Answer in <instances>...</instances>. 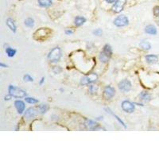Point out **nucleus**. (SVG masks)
I'll list each match as a JSON object with an SVG mask.
<instances>
[{
    "label": "nucleus",
    "instance_id": "12",
    "mask_svg": "<svg viewBox=\"0 0 159 159\" xmlns=\"http://www.w3.org/2000/svg\"><path fill=\"white\" fill-rule=\"evenodd\" d=\"M145 32L150 35H156L157 34V29L156 27L153 25H149L145 28Z\"/></svg>",
    "mask_w": 159,
    "mask_h": 159
},
{
    "label": "nucleus",
    "instance_id": "32",
    "mask_svg": "<svg viewBox=\"0 0 159 159\" xmlns=\"http://www.w3.org/2000/svg\"><path fill=\"white\" fill-rule=\"evenodd\" d=\"M11 96H11V95H7V96H5V100H11Z\"/></svg>",
    "mask_w": 159,
    "mask_h": 159
},
{
    "label": "nucleus",
    "instance_id": "35",
    "mask_svg": "<svg viewBox=\"0 0 159 159\" xmlns=\"http://www.w3.org/2000/svg\"><path fill=\"white\" fill-rule=\"evenodd\" d=\"M44 81H45V77H42V78H41V81H40V84H41H41H43Z\"/></svg>",
    "mask_w": 159,
    "mask_h": 159
},
{
    "label": "nucleus",
    "instance_id": "2",
    "mask_svg": "<svg viewBox=\"0 0 159 159\" xmlns=\"http://www.w3.org/2000/svg\"><path fill=\"white\" fill-rule=\"evenodd\" d=\"M61 55V49L59 47H55L48 54V60L51 62L59 61Z\"/></svg>",
    "mask_w": 159,
    "mask_h": 159
},
{
    "label": "nucleus",
    "instance_id": "1",
    "mask_svg": "<svg viewBox=\"0 0 159 159\" xmlns=\"http://www.w3.org/2000/svg\"><path fill=\"white\" fill-rule=\"evenodd\" d=\"M9 94L11 95L13 97L15 98H22L26 96V92L24 90L19 88L14 85H9L8 87Z\"/></svg>",
    "mask_w": 159,
    "mask_h": 159
},
{
    "label": "nucleus",
    "instance_id": "27",
    "mask_svg": "<svg viewBox=\"0 0 159 159\" xmlns=\"http://www.w3.org/2000/svg\"><path fill=\"white\" fill-rule=\"evenodd\" d=\"M23 79H24L25 81H28V82H32L34 81V78H33L32 76L29 74H26V75H25L23 76Z\"/></svg>",
    "mask_w": 159,
    "mask_h": 159
},
{
    "label": "nucleus",
    "instance_id": "34",
    "mask_svg": "<svg viewBox=\"0 0 159 159\" xmlns=\"http://www.w3.org/2000/svg\"><path fill=\"white\" fill-rule=\"evenodd\" d=\"M0 66H1V67H3V68H6V67H7V65H5V64H3V63H2V62L0 63Z\"/></svg>",
    "mask_w": 159,
    "mask_h": 159
},
{
    "label": "nucleus",
    "instance_id": "24",
    "mask_svg": "<svg viewBox=\"0 0 159 159\" xmlns=\"http://www.w3.org/2000/svg\"><path fill=\"white\" fill-rule=\"evenodd\" d=\"M97 90L98 87L96 85H90V87H89V92L92 94H96L97 92Z\"/></svg>",
    "mask_w": 159,
    "mask_h": 159
},
{
    "label": "nucleus",
    "instance_id": "3",
    "mask_svg": "<svg viewBox=\"0 0 159 159\" xmlns=\"http://www.w3.org/2000/svg\"><path fill=\"white\" fill-rule=\"evenodd\" d=\"M98 78V76L96 73H91L89 75L86 76H84L81 78V84H83V85H87V84H92L95 81H96Z\"/></svg>",
    "mask_w": 159,
    "mask_h": 159
},
{
    "label": "nucleus",
    "instance_id": "19",
    "mask_svg": "<svg viewBox=\"0 0 159 159\" xmlns=\"http://www.w3.org/2000/svg\"><path fill=\"white\" fill-rule=\"evenodd\" d=\"M140 46L144 50H150L151 49L150 43L147 41H142L140 42Z\"/></svg>",
    "mask_w": 159,
    "mask_h": 159
},
{
    "label": "nucleus",
    "instance_id": "15",
    "mask_svg": "<svg viewBox=\"0 0 159 159\" xmlns=\"http://www.w3.org/2000/svg\"><path fill=\"white\" fill-rule=\"evenodd\" d=\"M139 97L144 102H149L151 100V96L148 92H142L139 95Z\"/></svg>",
    "mask_w": 159,
    "mask_h": 159
},
{
    "label": "nucleus",
    "instance_id": "7",
    "mask_svg": "<svg viewBox=\"0 0 159 159\" xmlns=\"http://www.w3.org/2000/svg\"><path fill=\"white\" fill-rule=\"evenodd\" d=\"M118 86H119V88L121 90L122 92H129L130 90L131 89V83L128 80H123L121 82H119Z\"/></svg>",
    "mask_w": 159,
    "mask_h": 159
},
{
    "label": "nucleus",
    "instance_id": "9",
    "mask_svg": "<svg viewBox=\"0 0 159 159\" xmlns=\"http://www.w3.org/2000/svg\"><path fill=\"white\" fill-rule=\"evenodd\" d=\"M85 126H86L87 128H88L90 130H98L100 129V126L98 125L96 122H94L93 120H91V119H88L85 122Z\"/></svg>",
    "mask_w": 159,
    "mask_h": 159
},
{
    "label": "nucleus",
    "instance_id": "31",
    "mask_svg": "<svg viewBox=\"0 0 159 159\" xmlns=\"http://www.w3.org/2000/svg\"><path fill=\"white\" fill-rule=\"evenodd\" d=\"M65 34H66L67 35H71L72 34H73V30H70V29H68V30H65Z\"/></svg>",
    "mask_w": 159,
    "mask_h": 159
},
{
    "label": "nucleus",
    "instance_id": "6",
    "mask_svg": "<svg viewBox=\"0 0 159 159\" xmlns=\"http://www.w3.org/2000/svg\"><path fill=\"white\" fill-rule=\"evenodd\" d=\"M122 108L124 111L128 112V113H132L135 111V105L134 103L130 102L128 100H124L122 103Z\"/></svg>",
    "mask_w": 159,
    "mask_h": 159
},
{
    "label": "nucleus",
    "instance_id": "22",
    "mask_svg": "<svg viewBox=\"0 0 159 159\" xmlns=\"http://www.w3.org/2000/svg\"><path fill=\"white\" fill-rule=\"evenodd\" d=\"M49 105L46 104V103H42V104L38 106V110L40 111V112L41 114L46 113V112L48 111V110H49Z\"/></svg>",
    "mask_w": 159,
    "mask_h": 159
},
{
    "label": "nucleus",
    "instance_id": "14",
    "mask_svg": "<svg viewBox=\"0 0 159 159\" xmlns=\"http://www.w3.org/2000/svg\"><path fill=\"white\" fill-rule=\"evenodd\" d=\"M74 22L76 26H81L86 22V19L83 16H77L75 18Z\"/></svg>",
    "mask_w": 159,
    "mask_h": 159
},
{
    "label": "nucleus",
    "instance_id": "13",
    "mask_svg": "<svg viewBox=\"0 0 159 159\" xmlns=\"http://www.w3.org/2000/svg\"><path fill=\"white\" fill-rule=\"evenodd\" d=\"M146 62L149 63V64H155V63L158 61V57L156 55L150 54V55H146Z\"/></svg>",
    "mask_w": 159,
    "mask_h": 159
},
{
    "label": "nucleus",
    "instance_id": "21",
    "mask_svg": "<svg viewBox=\"0 0 159 159\" xmlns=\"http://www.w3.org/2000/svg\"><path fill=\"white\" fill-rule=\"evenodd\" d=\"M104 53L108 55L109 57H111V55H112V49H111V47L109 45H105V46H103V51Z\"/></svg>",
    "mask_w": 159,
    "mask_h": 159
},
{
    "label": "nucleus",
    "instance_id": "33",
    "mask_svg": "<svg viewBox=\"0 0 159 159\" xmlns=\"http://www.w3.org/2000/svg\"><path fill=\"white\" fill-rule=\"evenodd\" d=\"M108 3H114L116 2V0H105Z\"/></svg>",
    "mask_w": 159,
    "mask_h": 159
},
{
    "label": "nucleus",
    "instance_id": "28",
    "mask_svg": "<svg viewBox=\"0 0 159 159\" xmlns=\"http://www.w3.org/2000/svg\"><path fill=\"white\" fill-rule=\"evenodd\" d=\"M61 71H62V68L60 67V66H54V67L53 68V72L54 73H56V74L60 73Z\"/></svg>",
    "mask_w": 159,
    "mask_h": 159
},
{
    "label": "nucleus",
    "instance_id": "29",
    "mask_svg": "<svg viewBox=\"0 0 159 159\" xmlns=\"http://www.w3.org/2000/svg\"><path fill=\"white\" fill-rule=\"evenodd\" d=\"M93 34H94L95 35H96V36H102L103 31L101 29H97V30H96L93 31Z\"/></svg>",
    "mask_w": 159,
    "mask_h": 159
},
{
    "label": "nucleus",
    "instance_id": "10",
    "mask_svg": "<svg viewBox=\"0 0 159 159\" xmlns=\"http://www.w3.org/2000/svg\"><path fill=\"white\" fill-rule=\"evenodd\" d=\"M14 105L16 108L17 111H18V113L19 114H22L23 111H25V103L24 102H22V100H16L14 102Z\"/></svg>",
    "mask_w": 159,
    "mask_h": 159
},
{
    "label": "nucleus",
    "instance_id": "11",
    "mask_svg": "<svg viewBox=\"0 0 159 159\" xmlns=\"http://www.w3.org/2000/svg\"><path fill=\"white\" fill-rule=\"evenodd\" d=\"M35 116H36V110L33 108H28V109L26 111V112H25L24 115L25 118L26 119H31Z\"/></svg>",
    "mask_w": 159,
    "mask_h": 159
},
{
    "label": "nucleus",
    "instance_id": "5",
    "mask_svg": "<svg viewBox=\"0 0 159 159\" xmlns=\"http://www.w3.org/2000/svg\"><path fill=\"white\" fill-rule=\"evenodd\" d=\"M127 0H116V2L114 3V5L112 6V11L114 13H119L123 10V7L126 4Z\"/></svg>",
    "mask_w": 159,
    "mask_h": 159
},
{
    "label": "nucleus",
    "instance_id": "16",
    "mask_svg": "<svg viewBox=\"0 0 159 159\" xmlns=\"http://www.w3.org/2000/svg\"><path fill=\"white\" fill-rule=\"evenodd\" d=\"M38 3L41 7H49L53 4V0H38Z\"/></svg>",
    "mask_w": 159,
    "mask_h": 159
},
{
    "label": "nucleus",
    "instance_id": "25",
    "mask_svg": "<svg viewBox=\"0 0 159 159\" xmlns=\"http://www.w3.org/2000/svg\"><path fill=\"white\" fill-rule=\"evenodd\" d=\"M106 110L108 111H107V112H109V113H111V115H113V116H115V117H116V119H117V120H118V121H119V123H121L122 125H123V126L124 127H125V128H126V125H125V123H124L122 121L121 119H119V117H118V116H116V115H115V114H114V113H112V112H111V111L110 109H106Z\"/></svg>",
    "mask_w": 159,
    "mask_h": 159
},
{
    "label": "nucleus",
    "instance_id": "26",
    "mask_svg": "<svg viewBox=\"0 0 159 159\" xmlns=\"http://www.w3.org/2000/svg\"><path fill=\"white\" fill-rule=\"evenodd\" d=\"M25 100H26V102L29 103H32V104H34V103H38V100H36V99H34V98H30V97H26V99H25Z\"/></svg>",
    "mask_w": 159,
    "mask_h": 159
},
{
    "label": "nucleus",
    "instance_id": "30",
    "mask_svg": "<svg viewBox=\"0 0 159 159\" xmlns=\"http://www.w3.org/2000/svg\"><path fill=\"white\" fill-rule=\"evenodd\" d=\"M154 14L156 17H159V6H154Z\"/></svg>",
    "mask_w": 159,
    "mask_h": 159
},
{
    "label": "nucleus",
    "instance_id": "17",
    "mask_svg": "<svg viewBox=\"0 0 159 159\" xmlns=\"http://www.w3.org/2000/svg\"><path fill=\"white\" fill-rule=\"evenodd\" d=\"M6 25H7V26L11 29V31H13L14 33L16 32V26L14 24V20L12 19H7L6 20Z\"/></svg>",
    "mask_w": 159,
    "mask_h": 159
},
{
    "label": "nucleus",
    "instance_id": "36",
    "mask_svg": "<svg viewBox=\"0 0 159 159\" xmlns=\"http://www.w3.org/2000/svg\"><path fill=\"white\" fill-rule=\"evenodd\" d=\"M158 26H159V20H158Z\"/></svg>",
    "mask_w": 159,
    "mask_h": 159
},
{
    "label": "nucleus",
    "instance_id": "4",
    "mask_svg": "<svg viewBox=\"0 0 159 159\" xmlns=\"http://www.w3.org/2000/svg\"><path fill=\"white\" fill-rule=\"evenodd\" d=\"M129 23V19L125 15H119L114 20V24L117 27L126 26Z\"/></svg>",
    "mask_w": 159,
    "mask_h": 159
},
{
    "label": "nucleus",
    "instance_id": "8",
    "mask_svg": "<svg viewBox=\"0 0 159 159\" xmlns=\"http://www.w3.org/2000/svg\"><path fill=\"white\" fill-rule=\"evenodd\" d=\"M116 94V90L111 86H106L103 90V95L106 99H111Z\"/></svg>",
    "mask_w": 159,
    "mask_h": 159
},
{
    "label": "nucleus",
    "instance_id": "23",
    "mask_svg": "<svg viewBox=\"0 0 159 159\" xmlns=\"http://www.w3.org/2000/svg\"><path fill=\"white\" fill-rule=\"evenodd\" d=\"M25 25L26 26L30 27V28H32L34 26V20L31 18H29V19H26V21H25Z\"/></svg>",
    "mask_w": 159,
    "mask_h": 159
},
{
    "label": "nucleus",
    "instance_id": "18",
    "mask_svg": "<svg viewBox=\"0 0 159 159\" xmlns=\"http://www.w3.org/2000/svg\"><path fill=\"white\" fill-rule=\"evenodd\" d=\"M99 58H100V61L103 63H107V62L109 61L111 57H109L108 55L105 54L103 52H101L99 56Z\"/></svg>",
    "mask_w": 159,
    "mask_h": 159
},
{
    "label": "nucleus",
    "instance_id": "20",
    "mask_svg": "<svg viewBox=\"0 0 159 159\" xmlns=\"http://www.w3.org/2000/svg\"><path fill=\"white\" fill-rule=\"evenodd\" d=\"M16 49H13V48H11V47H7V48L6 49V53L7 54V56H8L9 57H14V55L16 54Z\"/></svg>",
    "mask_w": 159,
    "mask_h": 159
}]
</instances>
